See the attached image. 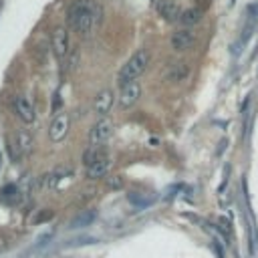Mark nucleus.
Masks as SVG:
<instances>
[{
    "label": "nucleus",
    "instance_id": "obj_12",
    "mask_svg": "<svg viewBox=\"0 0 258 258\" xmlns=\"http://www.w3.org/2000/svg\"><path fill=\"white\" fill-rule=\"evenodd\" d=\"M109 168H111V160H109V156H105V158L93 162L91 166H87V178L89 180H99L109 172Z\"/></svg>",
    "mask_w": 258,
    "mask_h": 258
},
{
    "label": "nucleus",
    "instance_id": "obj_7",
    "mask_svg": "<svg viewBox=\"0 0 258 258\" xmlns=\"http://www.w3.org/2000/svg\"><path fill=\"white\" fill-rule=\"evenodd\" d=\"M93 7V0H75L67 11V23L71 29H77V25L81 23V19L89 13V9Z\"/></svg>",
    "mask_w": 258,
    "mask_h": 258
},
{
    "label": "nucleus",
    "instance_id": "obj_3",
    "mask_svg": "<svg viewBox=\"0 0 258 258\" xmlns=\"http://www.w3.org/2000/svg\"><path fill=\"white\" fill-rule=\"evenodd\" d=\"M51 47H53V53L55 57L65 63V59L69 57L71 53V43H69V31L65 27H57L51 35Z\"/></svg>",
    "mask_w": 258,
    "mask_h": 258
},
{
    "label": "nucleus",
    "instance_id": "obj_14",
    "mask_svg": "<svg viewBox=\"0 0 258 258\" xmlns=\"http://www.w3.org/2000/svg\"><path fill=\"white\" fill-rule=\"evenodd\" d=\"M202 11L200 9H186V11H182V17H180V23L184 25V27H194V25H198V23H202Z\"/></svg>",
    "mask_w": 258,
    "mask_h": 258
},
{
    "label": "nucleus",
    "instance_id": "obj_13",
    "mask_svg": "<svg viewBox=\"0 0 258 258\" xmlns=\"http://www.w3.org/2000/svg\"><path fill=\"white\" fill-rule=\"evenodd\" d=\"M17 154H15V160H19V158H23V156H27L29 152H31V148H33V138L29 136V132H21L19 136H17Z\"/></svg>",
    "mask_w": 258,
    "mask_h": 258
},
{
    "label": "nucleus",
    "instance_id": "obj_9",
    "mask_svg": "<svg viewBox=\"0 0 258 258\" xmlns=\"http://www.w3.org/2000/svg\"><path fill=\"white\" fill-rule=\"evenodd\" d=\"M113 103H115V93L111 89H103L101 93H97L95 103H93L95 115H99V119L101 117H107L109 111H111V107H113Z\"/></svg>",
    "mask_w": 258,
    "mask_h": 258
},
{
    "label": "nucleus",
    "instance_id": "obj_2",
    "mask_svg": "<svg viewBox=\"0 0 258 258\" xmlns=\"http://www.w3.org/2000/svg\"><path fill=\"white\" fill-rule=\"evenodd\" d=\"M113 121L111 119H107V117H101V119H97L95 123H93V127H91V132H89V144L91 146H103V144H107L109 140H111V136H113Z\"/></svg>",
    "mask_w": 258,
    "mask_h": 258
},
{
    "label": "nucleus",
    "instance_id": "obj_10",
    "mask_svg": "<svg viewBox=\"0 0 258 258\" xmlns=\"http://www.w3.org/2000/svg\"><path fill=\"white\" fill-rule=\"evenodd\" d=\"M190 75V65L184 63V61H178V63H172L166 71V79L172 81V83H180V81H186Z\"/></svg>",
    "mask_w": 258,
    "mask_h": 258
},
{
    "label": "nucleus",
    "instance_id": "obj_20",
    "mask_svg": "<svg viewBox=\"0 0 258 258\" xmlns=\"http://www.w3.org/2000/svg\"><path fill=\"white\" fill-rule=\"evenodd\" d=\"M121 184H123V182H121L119 176H113V178L109 180V186H111V188H121Z\"/></svg>",
    "mask_w": 258,
    "mask_h": 258
},
{
    "label": "nucleus",
    "instance_id": "obj_15",
    "mask_svg": "<svg viewBox=\"0 0 258 258\" xmlns=\"http://www.w3.org/2000/svg\"><path fill=\"white\" fill-rule=\"evenodd\" d=\"M95 218H97V214H95L93 210L83 212V214H79V216H77V218L71 222V228H85V226H91Z\"/></svg>",
    "mask_w": 258,
    "mask_h": 258
},
{
    "label": "nucleus",
    "instance_id": "obj_17",
    "mask_svg": "<svg viewBox=\"0 0 258 258\" xmlns=\"http://www.w3.org/2000/svg\"><path fill=\"white\" fill-rule=\"evenodd\" d=\"M127 198H129V202H132V204H136L138 208H146V206H150L154 202V198H146V196H140V194H129Z\"/></svg>",
    "mask_w": 258,
    "mask_h": 258
},
{
    "label": "nucleus",
    "instance_id": "obj_16",
    "mask_svg": "<svg viewBox=\"0 0 258 258\" xmlns=\"http://www.w3.org/2000/svg\"><path fill=\"white\" fill-rule=\"evenodd\" d=\"M77 61H79V53L77 51H71L69 57L65 59V65H63V73H71L77 69Z\"/></svg>",
    "mask_w": 258,
    "mask_h": 258
},
{
    "label": "nucleus",
    "instance_id": "obj_8",
    "mask_svg": "<svg viewBox=\"0 0 258 258\" xmlns=\"http://www.w3.org/2000/svg\"><path fill=\"white\" fill-rule=\"evenodd\" d=\"M170 45L174 51L178 53H184V51H190L194 45H196V35L188 29H182V31H176L170 39Z\"/></svg>",
    "mask_w": 258,
    "mask_h": 258
},
{
    "label": "nucleus",
    "instance_id": "obj_21",
    "mask_svg": "<svg viewBox=\"0 0 258 258\" xmlns=\"http://www.w3.org/2000/svg\"><path fill=\"white\" fill-rule=\"evenodd\" d=\"M0 168H3V156H0Z\"/></svg>",
    "mask_w": 258,
    "mask_h": 258
},
{
    "label": "nucleus",
    "instance_id": "obj_6",
    "mask_svg": "<svg viewBox=\"0 0 258 258\" xmlns=\"http://www.w3.org/2000/svg\"><path fill=\"white\" fill-rule=\"evenodd\" d=\"M15 111H17V115H19V119H21L23 123H27V125L35 123V119H37L35 105H33V103L29 101V97H25V95H17V97H15Z\"/></svg>",
    "mask_w": 258,
    "mask_h": 258
},
{
    "label": "nucleus",
    "instance_id": "obj_1",
    "mask_svg": "<svg viewBox=\"0 0 258 258\" xmlns=\"http://www.w3.org/2000/svg\"><path fill=\"white\" fill-rule=\"evenodd\" d=\"M150 61H152V55L148 49H140L136 51L132 57L125 61V65L119 69V75H117V81L119 85H127V83H134L140 75L146 73V69L150 67Z\"/></svg>",
    "mask_w": 258,
    "mask_h": 258
},
{
    "label": "nucleus",
    "instance_id": "obj_11",
    "mask_svg": "<svg viewBox=\"0 0 258 258\" xmlns=\"http://www.w3.org/2000/svg\"><path fill=\"white\" fill-rule=\"evenodd\" d=\"M158 13H160L168 23H176V21H180V17H182V11H180V7H178L176 0H162V3L158 5Z\"/></svg>",
    "mask_w": 258,
    "mask_h": 258
},
{
    "label": "nucleus",
    "instance_id": "obj_5",
    "mask_svg": "<svg viewBox=\"0 0 258 258\" xmlns=\"http://www.w3.org/2000/svg\"><path fill=\"white\" fill-rule=\"evenodd\" d=\"M140 97H142V85L138 81H134V83H127V85L121 87V93H119L117 101H119V107L123 111H127L140 101Z\"/></svg>",
    "mask_w": 258,
    "mask_h": 258
},
{
    "label": "nucleus",
    "instance_id": "obj_18",
    "mask_svg": "<svg viewBox=\"0 0 258 258\" xmlns=\"http://www.w3.org/2000/svg\"><path fill=\"white\" fill-rule=\"evenodd\" d=\"M17 196H19V188H17V186H13V184H11V186H7V188L3 190V198H5V200H15Z\"/></svg>",
    "mask_w": 258,
    "mask_h": 258
},
{
    "label": "nucleus",
    "instance_id": "obj_4",
    "mask_svg": "<svg viewBox=\"0 0 258 258\" xmlns=\"http://www.w3.org/2000/svg\"><path fill=\"white\" fill-rule=\"evenodd\" d=\"M69 129H71V117L69 113H59L53 123L49 125V138L53 144H61L67 136H69Z\"/></svg>",
    "mask_w": 258,
    "mask_h": 258
},
{
    "label": "nucleus",
    "instance_id": "obj_19",
    "mask_svg": "<svg viewBox=\"0 0 258 258\" xmlns=\"http://www.w3.org/2000/svg\"><path fill=\"white\" fill-rule=\"evenodd\" d=\"M218 224H220V230H222L226 236H230V232H232V228H230V222H228L226 218H220V220H218Z\"/></svg>",
    "mask_w": 258,
    "mask_h": 258
}]
</instances>
